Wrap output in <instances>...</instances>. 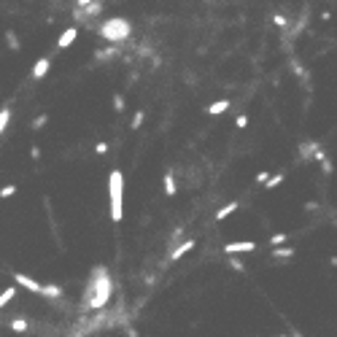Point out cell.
I'll return each instance as SVG.
<instances>
[{
    "instance_id": "cell-1",
    "label": "cell",
    "mask_w": 337,
    "mask_h": 337,
    "mask_svg": "<svg viewBox=\"0 0 337 337\" xmlns=\"http://www.w3.org/2000/svg\"><path fill=\"white\" fill-rule=\"evenodd\" d=\"M111 297H114V280H111V273L106 265H97L95 270L89 273V280L84 286V294H81V310L87 313H97L102 310Z\"/></svg>"
},
{
    "instance_id": "cell-2",
    "label": "cell",
    "mask_w": 337,
    "mask_h": 337,
    "mask_svg": "<svg viewBox=\"0 0 337 337\" xmlns=\"http://www.w3.org/2000/svg\"><path fill=\"white\" fill-rule=\"evenodd\" d=\"M108 213L111 221L124 219V173L111 170L108 175Z\"/></svg>"
},
{
    "instance_id": "cell-3",
    "label": "cell",
    "mask_w": 337,
    "mask_h": 337,
    "mask_svg": "<svg viewBox=\"0 0 337 337\" xmlns=\"http://www.w3.org/2000/svg\"><path fill=\"white\" fill-rule=\"evenodd\" d=\"M97 33H100V38L108 41V43H121L133 35V24H129V19H124V16H111V19H106L97 27Z\"/></svg>"
},
{
    "instance_id": "cell-4",
    "label": "cell",
    "mask_w": 337,
    "mask_h": 337,
    "mask_svg": "<svg viewBox=\"0 0 337 337\" xmlns=\"http://www.w3.org/2000/svg\"><path fill=\"white\" fill-rule=\"evenodd\" d=\"M14 286L16 289H24V292H30V294H41L43 297V292H46V283H41V280H35V278H30L27 273H14Z\"/></svg>"
},
{
    "instance_id": "cell-5",
    "label": "cell",
    "mask_w": 337,
    "mask_h": 337,
    "mask_svg": "<svg viewBox=\"0 0 337 337\" xmlns=\"http://www.w3.org/2000/svg\"><path fill=\"white\" fill-rule=\"evenodd\" d=\"M49 70H51V57H38V60L33 62L30 76L38 81V79H46V76H49Z\"/></svg>"
},
{
    "instance_id": "cell-6",
    "label": "cell",
    "mask_w": 337,
    "mask_h": 337,
    "mask_svg": "<svg viewBox=\"0 0 337 337\" xmlns=\"http://www.w3.org/2000/svg\"><path fill=\"white\" fill-rule=\"evenodd\" d=\"M79 38V27H65L62 35L57 38V51H65V49H70L73 41Z\"/></svg>"
},
{
    "instance_id": "cell-7",
    "label": "cell",
    "mask_w": 337,
    "mask_h": 337,
    "mask_svg": "<svg viewBox=\"0 0 337 337\" xmlns=\"http://www.w3.org/2000/svg\"><path fill=\"white\" fill-rule=\"evenodd\" d=\"M256 246L251 240H240V243H227V246H224V254H246V251H254Z\"/></svg>"
},
{
    "instance_id": "cell-8",
    "label": "cell",
    "mask_w": 337,
    "mask_h": 337,
    "mask_svg": "<svg viewBox=\"0 0 337 337\" xmlns=\"http://www.w3.org/2000/svg\"><path fill=\"white\" fill-rule=\"evenodd\" d=\"M102 11V3H100V0H92V3L89 6H84V8H79V11H76V16H97Z\"/></svg>"
},
{
    "instance_id": "cell-9",
    "label": "cell",
    "mask_w": 337,
    "mask_h": 337,
    "mask_svg": "<svg viewBox=\"0 0 337 337\" xmlns=\"http://www.w3.org/2000/svg\"><path fill=\"white\" fill-rule=\"evenodd\" d=\"M16 299V286H6L3 292H0V310H3L6 305H11Z\"/></svg>"
},
{
    "instance_id": "cell-10",
    "label": "cell",
    "mask_w": 337,
    "mask_h": 337,
    "mask_svg": "<svg viewBox=\"0 0 337 337\" xmlns=\"http://www.w3.org/2000/svg\"><path fill=\"white\" fill-rule=\"evenodd\" d=\"M194 246H197V243H194L192 238H189V240H184V243H181V246H178V248H175V251H173V254H170V259H173V262H175V259H181L184 254H189V251H192Z\"/></svg>"
},
{
    "instance_id": "cell-11",
    "label": "cell",
    "mask_w": 337,
    "mask_h": 337,
    "mask_svg": "<svg viewBox=\"0 0 337 337\" xmlns=\"http://www.w3.org/2000/svg\"><path fill=\"white\" fill-rule=\"evenodd\" d=\"M8 124H11V108H8V106H3V108H0V138L6 135Z\"/></svg>"
},
{
    "instance_id": "cell-12",
    "label": "cell",
    "mask_w": 337,
    "mask_h": 337,
    "mask_svg": "<svg viewBox=\"0 0 337 337\" xmlns=\"http://www.w3.org/2000/svg\"><path fill=\"white\" fill-rule=\"evenodd\" d=\"M227 108H229V100H216L213 106H208V108H205V114H211V116H219V114H224Z\"/></svg>"
},
{
    "instance_id": "cell-13",
    "label": "cell",
    "mask_w": 337,
    "mask_h": 337,
    "mask_svg": "<svg viewBox=\"0 0 337 337\" xmlns=\"http://www.w3.org/2000/svg\"><path fill=\"white\" fill-rule=\"evenodd\" d=\"M316 151H318V143H313V140H310V143H302V146H299V157H302V159H313Z\"/></svg>"
},
{
    "instance_id": "cell-14",
    "label": "cell",
    "mask_w": 337,
    "mask_h": 337,
    "mask_svg": "<svg viewBox=\"0 0 337 337\" xmlns=\"http://www.w3.org/2000/svg\"><path fill=\"white\" fill-rule=\"evenodd\" d=\"M8 326H11L16 334H24L27 329H30V321H27V318H14V321L8 324Z\"/></svg>"
},
{
    "instance_id": "cell-15",
    "label": "cell",
    "mask_w": 337,
    "mask_h": 337,
    "mask_svg": "<svg viewBox=\"0 0 337 337\" xmlns=\"http://www.w3.org/2000/svg\"><path fill=\"white\" fill-rule=\"evenodd\" d=\"M165 194H167V197H173V194H175V178H173V173H165Z\"/></svg>"
},
{
    "instance_id": "cell-16",
    "label": "cell",
    "mask_w": 337,
    "mask_h": 337,
    "mask_svg": "<svg viewBox=\"0 0 337 337\" xmlns=\"http://www.w3.org/2000/svg\"><path fill=\"white\" fill-rule=\"evenodd\" d=\"M238 211V202H229V205H224V208L216 213V221H221V219H227V216H232V213Z\"/></svg>"
},
{
    "instance_id": "cell-17",
    "label": "cell",
    "mask_w": 337,
    "mask_h": 337,
    "mask_svg": "<svg viewBox=\"0 0 337 337\" xmlns=\"http://www.w3.org/2000/svg\"><path fill=\"white\" fill-rule=\"evenodd\" d=\"M6 43H8V49H11V51H19V38H16V35L11 33V30H6Z\"/></svg>"
},
{
    "instance_id": "cell-18",
    "label": "cell",
    "mask_w": 337,
    "mask_h": 337,
    "mask_svg": "<svg viewBox=\"0 0 337 337\" xmlns=\"http://www.w3.org/2000/svg\"><path fill=\"white\" fill-rule=\"evenodd\" d=\"M14 194H16V184L0 186V200H8V197H14Z\"/></svg>"
},
{
    "instance_id": "cell-19",
    "label": "cell",
    "mask_w": 337,
    "mask_h": 337,
    "mask_svg": "<svg viewBox=\"0 0 337 337\" xmlns=\"http://www.w3.org/2000/svg\"><path fill=\"white\" fill-rule=\"evenodd\" d=\"M273 256L275 259H292L294 256V248H273Z\"/></svg>"
},
{
    "instance_id": "cell-20",
    "label": "cell",
    "mask_w": 337,
    "mask_h": 337,
    "mask_svg": "<svg viewBox=\"0 0 337 337\" xmlns=\"http://www.w3.org/2000/svg\"><path fill=\"white\" fill-rule=\"evenodd\" d=\"M280 184H283V175H270V178L265 181V189H275V186H280Z\"/></svg>"
},
{
    "instance_id": "cell-21",
    "label": "cell",
    "mask_w": 337,
    "mask_h": 337,
    "mask_svg": "<svg viewBox=\"0 0 337 337\" xmlns=\"http://www.w3.org/2000/svg\"><path fill=\"white\" fill-rule=\"evenodd\" d=\"M46 124H49V114H41L38 119H33V129H41V127H46Z\"/></svg>"
},
{
    "instance_id": "cell-22",
    "label": "cell",
    "mask_w": 337,
    "mask_h": 337,
    "mask_svg": "<svg viewBox=\"0 0 337 337\" xmlns=\"http://www.w3.org/2000/svg\"><path fill=\"white\" fill-rule=\"evenodd\" d=\"M286 240H289V235H286V232H278V235H273V238H270V243H273V248H278L280 243H286Z\"/></svg>"
},
{
    "instance_id": "cell-23",
    "label": "cell",
    "mask_w": 337,
    "mask_h": 337,
    "mask_svg": "<svg viewBox=\"0 0 337 337\" xmlns=\"http://www.w3.org/2000/svg\"><path fill=\"white\" fill-rule=\"evenodd\" d=\"M114 54H116V46H108L106 51H97L95 57H97V60H108V57H114Z\"/></svg>"
},
{
    "instance_id": "cell-24",
    "label": "cell",
    "mask_w": 337,
    "mask_h": 337,
    "mask_svg": "<svg viewBox=\"0 0 337 337\" xmlns=\"http://www.w3.org/2000/svg\"><path fill=\"white\" fill-rule=\"evenodd\" d=\"M143 116H146L143 111H135V116H133V129H138L140 124H143Z\"/></svg>"
},
{
    "instance_id": "cell-25",
    "label": "cell",
    "mask_w": 337,
    "mask_h": 337,
    "mask_svg": "<svg viewBox=\"0 0 337 337\" xmlns=\"http://www.w3.org/2000/svg\"><path fill=\"white\" fill-rule=\"evenodd\" d=\"M229 267H232V270H238V273H243V270H246V267H243V262H240V259H235V256L229 259Z\"/></svg>"
},
{
    "instance_id": "cell-26",
    "label": "cell",
    "mask_w": 337,
    "mask_h": 337,
    "mask_svg": "<svg viewBox=\"0 0 337 337\" xmlns=\"http://www.w3.org/2000/svg\"><path fill=\"white\" fill-rule=\"evenodd\" d=\"M114 108L116 111H124V97H121V95H114Z\"/></svg>"
},
{
    "instance_id": "cell-27",
    "label": "cell",
    "mask_w": 337,
    "mask_h": 337,
    "mask_svg": "<svg viewBox=\"0 0 337 337\" xmlns=\"http://www.w3.org/2000/svg\"><path fill=\"white\" fill-rule=\"evenodd\" d=\"M95 151H97V154H106V151H108V143H106V140H100V143L95 146Z\"/></svg>"
},
{
    "instance_id": "cell-28",
    "label": "cell",
    "mask_w": 337,
    "mask_h": 337,
    "mask_svg": "<svg viewBox=\"0 0 337 337\" xmlns=\"http://www.w3.org/2000/svg\"><path fill=\"white\" fill-rule=\"evenodd\" d=\"M267 178H270V173H256V178H254V181L265 186V181H267Z\"/></svg>"
},
{
    "instance_id": "cell-29",
    "label": "cell",
    "mask_w": 337,
    "mask_h": 337,
    "mask_svg": "<svg viewBox=\"0 0 337 337\" xmlns=\"http://www.w3.org/2000/svg\"><path fill=\"white\" fill-rule=\"evenodd\" d=\"M238 127H240V129H243V127H248V116H246V114H240V116H238Z\"/></svg>"
},
{
    "instance_id": "cell-30",
    "label": "cell",
    "mask_w": 337,
    "mask_h": 337,
    "mask_svg": "<svg viewBox=\"0 0 337 337\" xmlns=\"http://www.w3.org/2000/svg\"><path fill=\"white\" fill-rule=\"evenodd\" d=\"M273 22H275L278 27H286V24H289V22H286V19H283V16H280V14H275V16H273Z\"/></svg>"
},
{
    "instance_id": "cell-31",
    "label": "cell",
    "mask_w": 337,
    "mask_h": 337,
    "mask_svg": "<svg viewBox=\"0 0 337 337\" xmlns=\"http://www.w3.org/2000/svg\"><path fill=\"white\" fill-rule=\"evenodd\" d=\"M30 157L35 159V162H38V159H41V148H38V146H33V148H30Z\"/></svg>"
},
{
    "instance_id": "cell-32",
    "label": "cell",
    "mask_w": 337,
    "mask_h": 337,
    "mask_svg": "<svg viewBox=\"0 0 337 337\" xmlns=\"http://www.w3.org/2000/svg\"><path fill=\"white\" fill-rule=\"evenodd\" d=\"M321 165H324V173H326V175H329V173H332V162H329V159H324V162H321Z\"/></svg>"
},
{
    "instance_id": "cell-33",
    "label": "cell",
    "mask_w": 337,
    "mask_h": 337,
    "mask_svg": "<svg viewBox=\"0 0 337 337\" xmlns=\"http://www.w3.org/2000/svg\"><path fill=\"white\" fill-rule=\"evenodd\" d=\"M292 68H294V73H297V76H302V73H305V70H302V65H299V62H292Z\"/></svg>"
},
{
    "instance_id": "cell-34",
    "label": "cell",
    "mask_w": 337,
    "mask_h": 337,
    "mask_svg": "<svg viewBox=\"0 0 337 337\" xmlns=\"http://www.w3.org/2000/svg\"><path fill=\"white\" fill-rule=\"evenodd\" d=\"M76 3H79V6L84 8V6H89V3H92V0H76Z\"/></svg>"
},
{
    "instance_id": "cell-35",
    "label": "cell",
    "mask_w": 337,
    "mask_h": 337,
    "mask_svg": "<svg viewBox=\"0 0 337 337\" xmlns=\"http://www.w3.org/2000/svg\"><path fill=\"white\" fill-rule=\"evenodd\" d=\"M289 337H299V332H292V334H289Z\"/></svg>"
},
{
    "instance_id": "cell-36",
    "label": "cell",
    "mask_w": 337,
    "mask_h": 337,
    "mask_svg": "<svg viewBox=\"0 0 337 337\" xmlns=\"http://www.w3.org/2000/svg\"><path fill=\"white\" fill-rule=\"evenodd\" d=\"M280 337H289V334H280Z\"/></svg>"
}]
</instances>
